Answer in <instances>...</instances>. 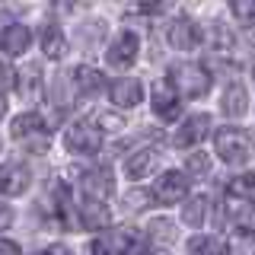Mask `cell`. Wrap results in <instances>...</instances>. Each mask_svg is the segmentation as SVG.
<instances>
[{
  "label": "cell",
  "mask_w": 255,
  "mask_h": 255,
  "mask_svg": "<svg viewBox=\"0 0 255 255\" xmlns=\"http://www.w3.org/2000/svg\"><path fill=\"white\" fill-rule=\"evenodd\" d=\"M214 147H217V156L227 163H246L252 153V137L243 128H220L214 134Z\"/></svg>",
  "instance_id": "obj_1"
},
{
  "label": "cell",
  "mask_w": 255,
  "mask_h": 255,
  "mask_svg": "<svg viewBox=\"0 0 255 255\" xmlns=\"http://www.w3.org/2000/svg\"><path fill=\"white\" fill-rule=\"evenodd\" d=\"M172 80H175V90L188 99H198L211 90V74L201 67V64H175L172 67Z\"/></svg>",
  "instance_id": "obj_2"
},
{
  "label": "cell",
  "mask_w": 255,
  "mask_h": 255,
  "mask_svg": "<svg viewBox=\"0 0 255 255\" xmlns=\"http://www.w3.org/2000/svg\"><path fill=\"white\" fill-rule=\"evenodd\" d=\"M64 143H67L70 153L93 156V153H99V147H102V131L93 128L90 122H77L67 134H64Z\"/></svg>",
  "instance_id": "obj_3"
},
{
  "label": "cell",
  "mask_w": 255,
  "mask_h": 255,
  "mask_svg": "<svg viewBox=\"0 0 255 255\" xmlns=\"http://www.w3.org/2000/svg\"><path fill=\"white\" fill-rule=\"evenodd\" d=\"M188 195V179L182 172H163L153 182V201L159 204H175Z\"/></svg>",
  "instance_id": "obj_4"
},
{
  "label": "cell",
  "mask_w": 255,
  "mask_h": 255,
  "mask_svg": "<svg viewBox=\"0 0 255 255\" xmlns=\"http://www.w3.org/2000/svg\"><path fill=\"white\" fill-rule=\"evenodd\" d=\"M153 115L159 122H175L179 118V90L169 80H159L153 86Z\"/></svg>",
  "instance_id": "obj_5"
},
{
  "label": "cell",
  "mask_w": 255,
  "mask_h": 255,
  "mask_svg": "<svg viewBox=\"0 0 255 255\" xmlns=\"http://www.w3.org/2000/svg\"><path fill=\"white\" fill-rule=\"evenodd\" d=\"M29 182H32V172L22 163H13V159L10 163H0V195L16 198L29 188Z\"/></svg>",
  "instance_id": "obj_6"
},
{
  "label": "cell",
  "mask_w": 255,
  "mask_h": 255,
  "mask_svg": "<svg viewBox=\"0 0 255 255\" xmlns=\"http://www.w3.org/2000/svg\"><path fill=\"white\" fill-rule=\"evenodd\" d=\"M166 38H169V45L179 48V51H191V48L201 45L204 32L198 29V22H191V19H185V16H182V19H172V22H169Z\"/></svg>",
  "instance_id": "obj_7"
},
{
  "label": "cell",
  "mask_w": 255,
  "mask_h": 255,
  "mask_svg": "<svg viewBox=\"0 0 255 255\" xmlns=\"http://www.w3.org/2000/svg\"><path fill=\"white\" fill-rule=\"evenodd\" d=\"M137 51H140V38L134 35V32H122V35L112 42L109 48V64L112 67H118V70H125V67H131L134 61H137Z\"/></svg>",
  "instance_id": "obj_8"
},
{
  "label": "cell",
  "mask_w": 255,
  "mask_h": 255,
  "mask_svg": "<svg viewBox=\"0 0 255 255\" xmlns=\"http://www.w3.org/2000/svg\"><path fill=\"white\" fill-rule=\"evenodd\" d=\"M159 159H163V156H159L156 147H143V150H137V153H131V156L125 159L128 179H134V182H137V179H147V175L159 166Z\"/></svg>",
  "instance_id": "obj_9"
},
{
  "label": "cell",
  "mask_w": 255,
  "mask_h": 255,
  "mask_svg": "<svg viewBox=\"0 0 255 255\" xmlns=\"http://www.w3.org/2000/svg\"><path fill=\"white\" fill-rule=\"evenodd\" d=\"M207 134H211V118H207V115H191L188 122L175 131L172 143H175V147H195V143L204 140Z\"/></svg>",
  "instance_id": "obj_10"
},
{
  "label": "cell",
  "mask_w": 255,
  "mask_h": 255,
  "mask_svg": "<svg viewBox=\"0 0 255 255\" xmlns=\"http://www.w3.org/2000/svg\"><path fill=\"white\" fill-rule=\"evenodd\" d=\"M109 99L115 102L118 109H134L143 99V86L137 83V80H131V77L115 80V83L109 86Z\"/></svg>",
  "instance_id": "obj_11"
},
{
  "label": "cell",
  "mask_w": 255,
  "mask_h": 255,
  "mask_svg": "<svg viewBox=\"0 0 255 255\" xmlns=\"http://www.w3.org/2000/svg\"><path fill=\"white\" fill-rule=\"evenodd\" d=\"M77 217H80V223H83L86 230H106L112 223V211L102 201H96V198H86V201L80 204Z\"/></svg>",
  "instance_id": "obj_12"
},
{
  "label": "cell",
  "mask_w": 255,
  "mask_h": 255,
  "mask_svg": "<svg viewBox=\"0 0 255 255\" xmlns=\"http://www.w3.org/2000/svg\"><path fill=\"white\" fill-rule=\"evenodd\" d=\"M83 191H86V198H96V201H102V198L112 191V169L109 166H96V169H90V172H83Z\"/></svg>",
  "instance_id": "obj_13"
},
{
  "label": "cell",
  "mask_w": 255,
  "mask_h": 255,
  "mask_svg": "<svg viewBox=\"0 0 255 255\" xmlns=\"http://www.w3.org/2000/svg\"><path fill=\"white\" fill-rule=\"evenodd\" d=\"M29 45H32V32L26 26L13 22V26L0 29V48H3L6 54H26Z\"/></svg>",
  "instance_id": "obj_14"
},
{
  "label": "cell",
  "mask_w": 255,
  "mask_h": 255,
  "mask_svg": "<svg viewBox=\"0 0 255 255\" xmlns=\"http://www.w3.org/2000/svg\"><path fill=\"white\" fill-rule=\"evenodd\" d=\"M10 131H13V137L26 140V137H35V134H45V122H42L38 112H22V115L13 118Z\"/></svg>",
  "instance_id": "obj_15"
},
{
  "label": "cell",
  "mask_w": 255,
  "mask_h": 255,
  "mask_svg": "<svg viewBox=\"0 0 255 255\" xmlns=\"http://www.w3.org/2000/svg\"><path fill=\"white\" fill-rule=\"evenodd\" d=\"M246 109H249V93H246V86L243 83H230L227 93H223V112L239 118Z\"/></svg>",
  "instance_id": "obj_16"
},
{
  "label": "cell",
  "mask_w": 255,
  "mask_h": 255,
  "mask_svg": "<svg viewBox=\"0 0 255 255\" xmlns=\"http://www.w3.org/2000/svg\"><path fill=\"white\" fill-rule=\"evenodd\" d=\"M42 51L48 58H64V54H67V38H64V32L58 26H51V22L42 29Z\"/></svg>",
  "instance_id": "obj_17"
},
{
  "label": "cell",
  "mask_w": 255,
  "mask_h": 255,
  "mask_svg": "<svg viewBox=\"0 0 255 255\" xmlns=\"http://www.w3.org/2000/svg\"><path fill=\"white\" fill-rule=\"evenodd\" d=\"M74 80H77V93L80 96H93V93H99L102 90V74L99 70H93V67H77L74 70Z\"/></svg>",
  "instance_id": "obj_18"
},
{
  "label": "cell",
  "mask_w": 255,
  "mask_h": 255,
  "mask_svg": "<svg viewBox=\"0 0 255 255\" xmlns=\"http://www.w3.org/2000/svg\"><path fill=\"white\" fill-rule=\"evenodd\" d=\"M191 255H227V243L220 236H195L188 243Z\"/></svg>",
  "instance_id": "obj_19"
},
{
  "label": "cell",
  "mask_w": 255,
  "mask_h": 255,
  "mask_svg": "<svg viewBox=\"0 0 255 255\" xmlns=\"http://www.w3.org/2000/svg\"><path fill=\"white\" fill-rule=\"evenodd\" d=\"M207 207H211V201H207L204 195H195V198H188L185 211H182V220H185L188 227H201V223H204V217H207Z\"/></svg>",
  "instance_id": "obj_20"
},
{
  "label": "cell",
  "mask_w": 255,
  "mask_h": 255,
  "mask_svg": "<svg viewBox=\"0 0 255 255\" xmlns=\"http://www.w3.org/2000/svg\"><path fill=\"white\" fill-rule=\"evenodd\" d=\"M233 223H236V230H243V233H255V204H243V207H236L233 211Z\"/></svg>",
  "instance_id": "obj_21"
},
{
  "label": "cell",
  "mask_w": 255,
  "mask_h": 255,
  "mask_svg": "<svg viewBox=\"0 0 255 255\" xmlns=\"http://www.w3.org/2000/svg\"><path fill=\"white\" fill-rule=\"evenodd\" d=\"M230 195L233 198H252L255 195V175H239V179H233L230 182Z\"/></svg>",
  "instance_id": "obj_22"
},
{
  "label": "cell",
  "mask_w": 255,
  "mask_h": 255,
  "mask_svg": "<svg viewBox=\"0 0 255 255\" xmlns=\"http://www.w3.org/2000/svg\"><path fill=\"white\" fill-rule=\"evenodd\" d=\"M185 169L191 175H207V172H211V156H207V153H191L185 159Z\"/></svg>",
  "instance_id": "obj_23"
},
{
  "label": "cell",
  "mask_w": 255,
  "mask_h": 255,
  "mask_svg": "<svg viewBox=\"0 0 255 255\" xmlns=\"http://www.w3.org/2000/svg\"><path fill=\"white\" fill-rule=\"evenodd\" d=\"M230 10H233L236 19H255V0H230Z\"/></svg>",
  "instance_id": "obj_24"
},
{
  "label": "cell",
  "mask_w": 255,
  "mask_h": 255,
  "mask_svg": "<svg viewBox=\"0 0 255 255\" xmlns=\"http://www.w3.org/2000/svg\"><path fill=\"white\" fill-rule=\"evenodd\" d=\"M122 255H150V246L143 243L137 233H131V239H128V246L122 249Z\"/></svg>",
  "instance_id": "obj_25"
},
{
  "label": "cell",
  "mask_w": 255,
  "mask_h": 255,
  "mask_svg": "<svg viewBox=\"0 0 255 255\" xmlns=\"http://www.w3.org/2000/svg\"><path fill=\"white\" fill-rule=\"evenodd\" d=\"M150 233H153L156 239H163V243H169L175 230H172V223H169V220H153V223H150Z\"/></svg>",
  "instance_id": "obj_26"
},
{
  "label": "cell",
  "mask_w": 255,
  "mask_h": 255,
  "mask_svg": "<svg viewBox=\"0 0 255 255\" xmlns=\"http://www.w3.org/2000/svg\"><path fill=\"white\" fill-rule=\"evenodd\" d=\"M22 96H29V99L38 96V67H29V83H22Z\"/></svg>",
  "instance_id": "obj_27"
},
{
  "label": "cell",
  "mask_w": 255,
  "mask_h": 255,
  "mask_svg": "<svg viewBox=\"0 0 255 255\" xmlns=\"http://www.w3.org/2000/svg\"><path fill=\"white\" fill-rule=\"evenodd\" d=\"M10 86H16V74L6 61H0V90H10Z\"/></svg>",
  "instance_id": "obj_28"
},
{
  "label": "cell",
  "mask_w": 255,
  "mask_h": 255,
  "mask_svg": "<svg viewBox=\"0 0 255 255\" xmlns=\"http://www.w3.org/2000/svg\"><path fill=\"white\" fill-rule=\"evenodd\" d=\"M137 6H140V13H159L166 6V0H137Z\"/></svg>",
  "instance_id": "obj_29"
},
{
  "label": "cell",
  "mask_w": 255,
  "mask_h": 255,
  "mask_svg": "<svg viewBox=\"0 0 255 255\" xmlns=\"http://www.w3.org/2000/svg\"><path fill=\"white\" fill-rule=\"evenodd\" d=\"M0 255H22V249L13 243V239H0Z\"/></svg>",
  "instance_id": "obj_30"
},
{
  "label": "cell",
  "mask_w": 255,
  "mask_h": 255,
  "mask_svg": "<svg viewBox=\"0 0 255 255\" xmlns=\"http://www.w3.org/2000/svg\"><path fill=\"white\" fill-rule=\"evenodd\" d=\"M10 223H13V211L6 204H0V230H6Z\"/></svg>",
  "instance_id": "obj_31"
},
{
  "label": "cell",
  "mask_w": 255,
  "mask_h": 255,
  "mask_svg": "<svg viewBox=\"0 0 255 255\" xmlns=\"http://www.w3.org/2000/svg\"><path fill=\"white\" fill-rule=\"evenodd\" d=\"M48 255H70V252L64 249V246H51V249H48Z\"/></svg>",
  "instance_id": "obj_32"
},
{
  "label": "cell",
  "mask_w": 255,
  "mask_h": 255,
  "mask_svg": "<svg viewBox=\"0 0 255 255\" xmlns=\"http://www.w3.org/2000/svg\"><path fill=\"white\" fill-rule=\"evenodd\" d=\"M3 115H6V99L0 96V118H3Z\"/></svg>",
  "instance_id": "obj_33"
}]
</instances>
